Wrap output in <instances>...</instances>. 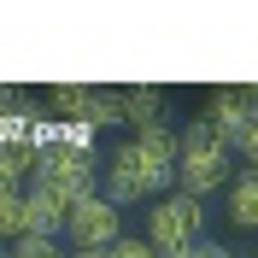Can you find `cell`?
<instances>
[{"label":"cell","mask_w":258,"mask_h":258,"mask_svg":"<svg viewBox=\"0 0 258 258\" xmlns=\"http://www.w3.org/2000/svg\"><path fill=\"white\" fill-rule=\"evenodd\" d=\"M235 159H241V164H246V170H252V176H258V123H252V129H246L241 141H235Z\"/></svg>","instance_id":"15"},{"label":"cell","mask_w":258,"mask_h":258,"mask_svg":"<svg viewBox=\"0 0 258 258\" xmlns=\"http://www.w3.org/2000/svg\"><path fill=\"white\" fill-rule=\"evenodd\" d=\"M147 241H153V252L159 258H188L194 246H200V235H206V200H194V194L170 188L159 194L153 206H147Z\"/></svg>","instance_id":"3"},{"label":"cell","mask_w":258,"mask_h":258,"mask_svg":"<svg viewBox=\"0 0 258 258\" xmlns=\"http://www.w3.org/2000/svg\"><path fill=\"white\" fill-rule=\"evenodd\" d=\"M200 123H211L229 147H235L246 129L258 123V117H252V100H246V88H211V94L200 100Z\"/></svg>","instance_id":"7"},{"label":"cell","mask_w":258,"mask_h":258,"mask_svg":"<svg viewBox=\"0 0 258 258\" xmlns=\"http://www.w3.org/2000/svg\"><path fill=\"white\" fill-rule=\"evenodd\" d=\"M188 258H235V252H229V246H217V241H200Z\"/></svg>","instance_id":"17"},{"label":"cell","mask_w":258,"mask_h":258,"mask_svg":"<svg viewBox=\"0 0 258 258\" xmlns=\"http://www.w3.org/2000/svg\"><path fill=\"white\" fill-rule=\"evenodd\" d=\"M6 252H12V258H71L59 246V235H24V241H12Z\"/></svg>","instance_id":"13"},{"label":"cell","mask_w":258,"mask_h":258,"mask_svg":"<svg viewBox=\"0 0 258 258\" xmlns=\"http://www.w3.org/2000/svg\"><path fill=\"white\" fill-rule=\"evenodd\" d=\"M35 182V147H0V194H24Z\"/></svg>","instance_id":"11"},{"label":"cell","mask_w":258,"mask_h":258,"mask_svg":"<svg viewBox=\"0 0 258 258\" xmlns=\"http://www.w3.org/2000/svg\"><path fill=\"white\" fill-rule=\"evenodd\" d=\"M0 246H6V241H0Z\"/></svg>","instance_id":"21"},{"label":"cell","mask_w":258,"mask_h":258,"mask_svg":"<svg viewBox=\"0 0 258 258\" xmlns=\"http://www.w3.org/2000/svg\"><path fill=\"white\" fill-rule=\"evenodd\" d=\"M47 112L59 123H88V129H117L123 123V88H88V82H59L47 94Z\"/></svg>","instance_id":"5"},{"label":"cell","mask_w":258,"mask_h":258,"mask_svg":"<svg viewBox=\"0 0 258 258\" xmlns=\"http://www.w3.org/2000/svg\"><path fill=\"white\" fill-rule=\"evenodd\" d=\"M24 194H30V188H24ZM24 194H0V241H6V246L30 235V200H24Z\"/></svg>","instance_id":"12"},{"label":"cell","mask_w":258,"mask_h":258,"mask_svg":"<svg viewBox=\"0 0 258 258\" xmlns=\"http://www.w3.org/2000/svg\"><path fill=\"white\" fill-rule=\"evenodd\" d=\"M235 182V147L217 135L211 123L194 117L182 129V159H176V188L194 194V200H211V194H229Z\"/></svg>","instance_id":"2"},{"label":"cell","mask_w":258,"mask_h":258,"mask_svg":"<svg viewBox=\"0 0 258 258\" xmlns=\"http://www.w3.org/2000/svg\"><path fill=\"white\" fill-rule=\"evenodd\" d=\"M112 258H159V252H153V241H147V235H123V241L112 246Z\"/></svg>","instance_id":"14"},{"label":"cell","mask_w":258,"mask_h":258,"mask_svg":"<svg viewBox=\"0 0 258 258\" xmlns=\"http://www.w3.org/2000/svg\"><path fill=\"white\" fill-rule=\"evenodd\" d=\"M24 106H30V94H24V88H6V82H0V117H6V112H24Z\"/></svg>","instance_id":"16"},{"label":"cell","mask_w":258,"mask_h":258,"mask_svg":"<svg viewBox=\"0 0 258 258\" xmlns=\"http://www.w3.org/2000/svg\"><path fill=\"white\" fill-rule=\"evenodd\" d=\"M30 235H64V223H71V200L53 188H41V182H30Z\"/></svg>","instance_id":"9"},{"label":"cell","mask_w":258,"mask_h":258,"mask_svg":"<svg viewBox=\"0 0 258 258\" xmlns=\"http://www.w3.org/2000/svg\"><path fill=\"white\" fill-rule=\"evenodd\" d=\"M64 241H71V246H117V241H123V211H117L106 194H88V200L71 206Z\"/></svg>","instance_id":"6"},{"label":"cell","mask_w":258,"mask_h":258,"mask_svg":"<svg viewBox=\"0 0 258 258\" xmlns=\"http://www.w3.org/2000/svg\"><path fill=\"white\" fill-rule=\"evenodd\" d=\"M246 100H252V117H258V82H252V88H246Z\"/></svg>","instance_id":"19"},{"label":"cell","mask_w":258,"mask_h":258,"mask_svg":"<svg viewBox=\"0 0 258 258\" xmlns=\"http://www.w3.org/2000/svg\"><path fill=\"white\" fill-rule=\"evenodd\" d=\"M176 159H182V129H135L129 141H117L106 153V176L100 194L112 200L117 211L135 206V200H159V194L176 188Z\"/></svg>","instance_id":"1"},{"label":"cell","mask_w":258,"mask_h":258,"mask_svg":"<svg viewBox=\"0 0 258 258\" xmlns=\"http://www.w3.org/2000/svg\"><path fill=\"white\" fill-rule=\"evenodd\" d=\"M71 258H112V246H71Z\"/></svg>","instance_id":"18"},{"label":"cell","mask_w":258,"mask_h":258,"mask_svg":"<svg viewBox=\"0 0 258 258\" xmlns=\"http://www.w3.org/2000/svg\"><path fill=\"white\" fill-rule=\"evenodd\" d=\"M100 176H106V164L100 153H77V147H59V141H41L35 147V182L53 194H64L71 206L100 194Z\"/></svg>","instance_id":"4"},{"label":"cell","mask_w":258,"mask_h":258,"mask_svg":"<svg viewBox=\"0 0 258 258\" xmlns=\"http://www.w3.org/2000/svg\"><path fill=\"white\" fill-rule=\"evenodd\" d=\"M123 123H135V129H164V123H170V88H147V82L123 88Z\"/></svg>","instance_id":"8"},{"label":"cell","mask_w":258,"mask_h":258,"mask_svg":"<svg viewBox=\"0 0 258 258\" xmlns=\"http://www.w3.org/2000/svg\"><path fill=\"white\" fill-rule=\"evenodd\" d=\"M0 258H12V252H6V246H0Z\"/></svg>","instance_id":"20"},{"label":"cell","mask_w":258,"mask_h":258,"mask_svg":"<svg viewBox=\"0 0 258 258\" xmlns=\"http://www.w3.org/2000/svg\"><path fill=\"white\" fill-rule=\"evenodd\" d=\"M223 200H229V223L235 229H258V176L252 170H241V176L229 182Z\"/></svg>","instance_id":"10"}]
</instances>
